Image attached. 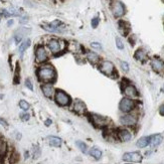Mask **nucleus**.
<instances>
[{
  "instance_id": "1",
  "label": "nucleus",
  "mask_w": 164,
  "mask_h": 164,
  "mask_svg": "<svg viewBox=\"0 0 164 164\" xmlns=\"http://www.w3.org/2000/svg\"><path fill=\"white\" fill-rule=\"evenodd\" d=\"M37 78L40 82H43L45 84H50L54 82L57 76L54 68L50 65H43L37 69L36 72Z\"/></svg>"
},
{
  "instance_id": "2",
  "label": "nucleus",
  "mask_w": 164,
  "mask_h": 164,
  "mask_svg": "<svg viewBox=\"0 0 164 164\" xmlns=\"http://www.w3.org/2000/svg\"><path fill=\"white\" fill-rule=\"evenodd\" d=\"M135 107H136V102L134 100H132L131 98L125 97L119 103V110L124 114H128L132 112L135 109Z\"/></svg>"
},
{
  "instance_id": "3",
  "label": "nucleus",
  "mask_w": 164,
  "mask_h": 164,
  "mask_svg": "<svg viewBox=\"0 0 164 164\" xmlns=\"http://www.w3.org/2000/svg\"><path fill=\"white\" fill-rule=\"evenodd\" d=\"M54 101L57 102L58 105H60V106H62V107L69 106L71 103H72L71 97H69L65 92H64V91H61V90L55 91Z\"/></svg>"
},
{
  "instance_id": "4",
  "label": "nucleus",
  "mask_w": 164,
  "mask_h": 164,
  "mask_svg": "<svg viewBox=\"0 0 164 164\" xmlns=\"http://www.w3.org/2000/svg\"><path fill=\"white\" fill-rule=\"evenodd\" d=\"M89 118L91 122H92V124L97 128H105L109 124V120L106 117L101 116L99 114H90Z\"/></svg>"
},
{
  "instance_id": "5",
  "label": "nucleus",
  "mask_w": 164,
  "mask_h": 164,
  "mask_svg": "<svg viewBox=\"0 0 164 164\" xmlns=\"http://www.w3.org/2000/svg\"><path fill=\"white\" fill-rule=\"evenodd\" d=\"M99 69L104 75L109 76H113L115 74H116L115 65L113 62L110 61H103L99 65Z\"/></svg>"
},
{
  "instance_id": "6",
  "label": "nucleus",
  "mask_w": 164,
  "mask_h": 164,
  "mask_svg": "<svg viewBox=\"0 0 164 164\" xmlns=\"http://www.w3.org/2000/svg\"><path fill=\"white\" fill-rule=\"evenodd\" d=\"M47 47L50 48V50L52 52V54H57L64 50L65 43H64V41H62L60 39H57V38H51V39L48 40Z\"/></svg>"
},
{
  "instance_id": "7",
  "label": "nucleus",
  "mask_w": 164,
  "mask_h": 164,
  "mask_svg": "<svg viewBox=\"0 0 164 164\" xmlns=\"http://www.w3.org/2000/svg\"><path fill=\"white\" fill-rule=\"evenodd\" d=\"M120 123L125 127H133L137 124V117L133 114H124L120 117Z\"/></svg>"
},
{
  "instance_id": "8",
  "label": "nucleus",
  "mask_w": 164,
  "mask_h": 164,
  "mask_svg": "<svg viewBox=\"0 0 164 164\" xmlns=\"http://www.w3.org/2000/svg\"><path fill=\"white\" fill-rule=\"evenodd\" d=\"M111 11H112L113 15L116 17V18H119L122 17L125 14V6L122 2L120 1H115L112 3V6H111Z\"/></svg>"
},
{
  "instance_id": "9",
  "label": "nucleus",
  "mask_w": 164,
  "mask_h": 164,
  "mask_svg": "<svg viewBox=\"0 0 164 164\" xmlns=\"http://www.w3.org/2000/svg\"><path fill=\"white\" fill-rule=\"evenodd\" d=\"M62 23L60 20H54L50 23L43 24V28L50 32H61L62 31Z\"/></svg>"
},
{
  "instance_id": "10",
  "label": "nucleus",
  "mask_w": 164,
  "mask_h": 164,
  "mask_svg": "<svg viewBox=\"0 0 164 164\" xmlns=\"http://www.w3.org/2000/svg\"><path fill=\"white\" fill-rule=\"evenodd\" d=\"M122 159H123L124 161L139 163V162L142 161L143 157L139 152H127V153H125V154L123 155Z\"/></svg>"
},
{
  "instance_id": "11",
  "label": "nucleus",
  "mask_w": 164,
  "mask_h": 164,
  "mask_svg": "<svg viewBox=\"0 0 164 164\" xmlns=\"http://www.w3.org/2000/svg\"><path fill=\"white\" fill-rule=\"evenodd\" d=\"M47 51L43 45H38L35 48V58L37 62H44L47 60Z\"/></svg>"
},
{
  "instance_id": "12",
  "label": "nucleus",
  "mask_w": 164,
  "mask_h": 164,
  "mask_svg": "<svg viewBox=\"0 0 164 164\" xmlns=\"http://www.w3.org/2000/svg\"><path fill=\"white\" fill-rule=\"evenodd\" d=\"M116 136L121 142H128V141H130L132 139V133L126 128L117 130Z\"/></svg>"
},
{
  "instance_id": "13",
  "label": "nucleus",
  "mask_w": 164,
  "mask_h": 164,
  "mask_svg": "<svg viewBox=\"0 0 164 164\" xmlns=\"http://www.w3.org/2000/svg\"><path fill=\"white\" fill-rule=\"evenodd\" d=\"M73 110L74 112L79 115H85L87 114V106L85 103L81 100H76L73 104Z\"/></svg>"
},
{
  "instance_id": "14",
  "label": "nucleus",
  "mask_w": 164,
  "mask_h": 164,
  "mask_svg": "<svg viewBox=\"0 0 164 164\" xmlns=\"http://www.w3.org/2000/svg\"><path fill=\"white\" fill-rule=\"evenodd\" d=\"M122 92H123V94L127 98H136L138 96L137 90H136L135 87L133 85H131V84L125 85L123 87V89H122Z\"/></svg>"
},
{
  "instance_id": "15",
  "label": "nucleus",
  "mask_w": 164,
  "mask_h": 164,
  "mask_svg": "<svg viewBox=\"0 0 164 164\" xmlns=\"http://www.w3.org/2000/svg\"><path fill=\"white\" fill-rule=\"evenodd\" d=\"M41 91H43V95L47 98H51L55 94V90L51 84H43L41 86Z\"/></svg>"
},
{
  "instance_id": "16",
  "label": "nucleus",
  "mask_w": 164,
  "mask_h": 164,
  "mask_svg": "<svg viewBox=\"0 0 164 164\" xmlns=\"http://www.w3.org/2000/svg\"><path fill=\"white\" fill-rule=\"evenodd\" d=\"M151 67L157 73H162L164 71V62L160 58H153L151 61Z\"/></svg>"
},
{
  "instance_id": "17",
  "label": "nucleus",
  "mask_w": 164,
  "mask_h": 164,
  "mask_svg": "<svg viewBox=\"0 0 164 164\" xmlns=\"http://www.w3.org/2000/svg\"><path fill=\"white\" fill-rule=\"evenodd\" d=\"M47 142L52 147H61L62 144V140L58 136H48Z\"/></svg>"
},
{
  "instance_id": "18",
  "label": "nucleus",
  "mask_w": 164,
  "mask_h": 164,
  "mask_svg": "<svg viewBox=\"0 0 164 164\" xmlns=\"http://www.w3.org/2000/svg\"><path fill=\"white\" fill-rule=\"evenodd\" d=\"M2 14L4 17H10V16H19L20 15V10L15 7H11L8 9H3Z\"/></svg>"
},
{
  "instance_id": "19",
  "label": "nucleus",
  "mask_w": 164,
  "mask_h": 164,
  "mask_svg": "<svg viewBox=\"0 0 164 164\" xmlns=\"http://www.w3.org/2000/svg\"><path fill=\"white\" fill-rule=\"evenodd\" d=\"M87 60L92 65H97L100 62V57L99 54L94 51H88L87 52Z\"/></svg>"
},
{
  "instance_id": "20",
  "label": "nucleus",
  "mask_w": 164,
  "mask_h": 164,
  "mask_svg": "<svg viewBox=\"0 0 164 164\" xmlns=\"http://www.w3.org/2000/svg\"><path fill=\"white\" fill-rule=\"evenodd\" d=\"M161 142H162V136L160 134H155V135L150 136L149 145L151 146V147H156V146H158Z\"/></svg>"
},
{
  "instance_id": "21",
  "label": "nucleus",
  "mask_w": 164,
  "mask_h": 164,
  "mask_svg": "<svg viewBox=\"0 0 164 164\" xmlns=\"http://www.w3.org/2000/svg\"><path fill=\"white\" fill-rule=\"evenodd\" d=\"M29 32V30L27 29V28H20L18 29L15 32V35H14V40H15V43H19L20 41L22 40V38L23 36L25 35V34H27Z\"/></svg>"
},
{
  "instance_id": "22",
  "label": "nucleus",
  "mask_w": 164,
  "mask_h": 164,
  "mask_svg": "<svg viewBox=\"0 0 164 164\" xmlns=\"http://www.w3.org/2000/svg\"><path fill=\"white\" fill-rule=\"evenodd\" d=\"M89 154H90V156H92L95 160H100L103 156V152H102V150H100L99 148L93 147L89 150Z\"/></svg>"
},
{
  "instance_id": "23",
  "label": "nucleus",
  "mask_w": 164,
  "mask_h": 164,
  "mask_svg": "<svg viewBox=\"0 0 164 164\" xmlns=\"http://www.w3.org/2000/svg\"><path fill=\"white\" fill-rule=\"evenodd\" d=\"M149 142H150V136H144V137H141L139 139L137 143H136V145L139 148H145L149 145Z\"/></svg>"
},
{
  "instance_id": "24",
  "label": "nucleus",
  "mask_w": 164,
  "mask_h": 164,
  "mask_svg": "<svg viewBox=\"0 0 164 164\" xmlns=\"http://www.w3.org/2000/svg\"><path fill=\"white\" fill-rule=\"evenodd\" d=\"M134 58L139 62H145L146 60H147V54H146L145 50H143L140 48V50H138L135 52Z\"/></svg>"
},
{
  "instance_id": "25",
  "label": "nucleus",
  "mask_w": 164,
  "mask_h": 164,
  "mask_svg": "<svg viewBox=\"0 0 164 164\" xmlns=\"http://www.w3.org/2000/svg\"><path fill=\"white\" fill-rule=\"evenodd\" d=\"M6 153H7V143L0 138V159H2L6 155Z\"/></svg>"
},
{
  "instance_id": "26",
  "label": "nucleus",
  "mask_w": 164,
  "mask_h": 164,
  "mask_svg": "<svg viewBox=\"0 0 164 164\" xmlns=\"http://www.w3.org/2000/svg\"><path fill=\"white\" fill-rule=\"evenodd\" d=\"M76 147H78L84 153V154H87V153H89L88 145H87L85 142H83L81 140H78V141H76Z\"/></svg>"
},
{
  "instance_id": "27",
  "label": "nucleus",
  "mask_w": 164,
  "mask_h": 164,
  "mask_svg": "<svg viewBox=\"0 0 164 164\" xmlns=\"http://www.w3.org/2000/svg\"><path fill=\"white\" fill-rule=\"evenodd\" d=\"M29 45H30V39H26V40H24L23 43L19 45V48H18V50H19V54H23V52L25 51L27 48L29 47Z\"/></svg>"
},
{
  "instance_id": "28",
  "label": "nucleus",
  "mask_w": 164,
  "mask_h": 164,
  "mask_svg": "<svg viewBox=\"0 0 164 164\" xmlns=\"http://www.w3.org/2000/svg\"><path fill=\"white\" fill-rule=\"evenodd\" d=\"M19 107H20V109L23 110V111H25V112H26L27 110H29V108H30L29 104L27 103L25 100H20L19 101Z\"/></svg>"
},
{
  "instance_id": "29",
  "label": "nucleus",
  "mask_w": 164,
  "mask_h": 164,
  "mask_svg": "<svg viewBox=\"0 0 164 164\" xmlns=\"http://www.w3.org/2000/svg\"><path fill=\"white\" fill-rule=\"evenodd\" d=\"M99 23H100L99 17H94L92 19V21H91V25H92L93 28H97L98 25H99Z\"/></svg>"
},
{
  "instance_id": "30",
  "label": "nucleus",
  "mask_w": 164,
  "mask_h": 164,
  "mask_svg": "<svg viewBox=\"0 0 164 164\" xmlns=\"http://www.w3.org/2000/svg\"><path fill=\"white\" fill-rule=\"evenodd\" d=\"M18 154L16 152H12L11 153V156H10V162L11 163H15L17 160H18Z\"/></svg>"
},
{
  "instance_id": "31",
  "label": "nucleus",
  "mask_w": 164,
  "mask_h": 164,
  "mask_svg": "<svg viewBox=\"0 0 164 164\" xmlns=\"http://www.w3.org/2000/svg\"><path fill=\"white\" fill-rule=\"evenodd\" d=\"M116 47H117V48H119V50H123L124 48L123 41H122L121 38H119V37H116Z\"/></svg>"
},
{
  "instance_id": "32",
  "label": "nucleus",
  "mask_w": 164,
  "mask_h": 164,
  "mask_svg": "<svg viewBox=\"0 0 164 164\" xmlns=\"http://www.w3.org/2000/svg\"><path fill=\"white\" fill-rule=\"evenodd\" d=\"M120 65H121V68H122V69H123L124 72H128V71H129V65H128V62L122 61V62H120Z\"/></svg>"
},
{
  "instance_id": "33",
  "label": "nucleus",
  "mask_w": 164,
  "mask_h": 164,
  "mask_svg": "<svg viewBox=\"0 0 164 164\" xmlns=\"http://www.w3.org/2000/svg\"><path fill=\"white\" fill-rule=\"evenodd\" d=\"M40 155V149L38 146H34V150H33V156L34 158H37L38 156Z\"/></svg>"
},
{
  "instance_id": "34",
  "label": "nucleus",
  "mask_w": 164,
  "mask_h": 164,
  "mask_svg": "<svg viewBox=\"0 0 164 164\" xmlns=\"http://www.w3.org/2000/svg\"><path fill=\"white\" fill-rule=\"evenodd\" d=\"M25 86H26L27 89H29L30 91H33V85H32V83H31V81L29 79L25 80Z\"/></svg>"
},
{
  "instance_id": "35",
  "label": "nucleus",
  "mask_w": 164,
  "mask_h": 164,
  "mask_svg": "<svg viewBox=\"0 0 164 164\" xmlns=\"http://www.w3.org/2000/svg\"><path fill=\"white\" fill-rule=\"evenodd\" d=\"M91 47L93 48H95V50H102V45H101L99 43H91Z\"/></svg>"
},
{
  "instance_id": "36",
  "label": "nucleus",
  "mask_w": 164,
  "mask_h": 164,
  "mask_svg": "<svg viewBox=\"0 0 164 164\" xmlns=\"http://www.w3.org/2000/svg\"><path fill=\"white\" fill-rule=\"evenodd\" d=\"M18 75H19V67H18V65H16V72H15V80H14V83L15 84H18L19 81H18Z\"/></svg>"
},
{
  "instance_id": "37",
  "label": "nucleus",
  "mask_w": 164,
  "mask_h": 164,
  "mask_svg": "<svg viewBox=\"0 0 164 164\" xmlns=\"http://www.w3.org/2000/svg\"><path fill=\"white\" fill-rule=\"evenodd\" d=\"M30 116L28 114H20V119H21L22 121H27L29 120Z\"/></svg>"
},
{
  "instance_id": "38",
  "label": "nucleus",
  "mask_w": 164,
  "mask_h": 164,
  "mask_svg": "<svg viewBox=\"0 0 164 164\" xmlns=\"http://www.w3.org/2000/svg\"><path fill=\"white\" fill-rule=\"evenodd\" d=\"M0 125L3 126V127H5V128L8 127V123L4 119H3V118H0Z\"/></svg>"
},
{
  "instance_id": "39",
  "label": "nucleus",
  "mask_w": 164,
  "mask_h": 164,
  "mask_svg": "<svg viewBox=\"0 0 164 164\" xmlns=\"http://www.w3.org/2000/svg\"><path fill=\"white\" fill-rule=\"evenodd\" d=\"M159 113H160L161 116H164V104L159 107Z\"/></svg>"
},
{
  "instance_id": "40",
  "label": "nucleus",
  "mask_w": 164,
  "mask_h": 164,
  "mask_svg": "<svg viewBox=\"0 0 164 164\" xmlns=\"http://www.w3.org/2000/svg\"><path fill=\"white\" fill-rule=\"evenodd\" d=\"M51 123H52V121L50 120V119H47V120H45V122H44V124H45V126H50L51 125Z\"/></svg>"
},
{
  "instance_id": "41",
  "label": "nucleus",
  "mask_w": 164,
  "mask_h": 164,
  "mask_svg": "<svg viewBox=\"0 0 164 164\" xmlns=\"http://www.w3.org/2000/svg\"><path fill=\"white\" fill-rule=\"evenodd\" d=\"M27 21V17H24V18L20 19V23H25Z\"/></svg>"
},
{
  "instance_id": "42",
  "label": "nucleus",
  "mask_w": 164,
  "mask_h": 164,
  "mask_svg": "<svg viewBox=\"0 0 164 164\" xmlns=\"http://www.w3.org/2000/svg\"><path fill=\"white\" fill-rule=\"evenodd\" d=\"M12 24H13V20L11 19V20H9V21H8L7 25H8V26H10V25H12Z\"/></svg>"
},
{
  "instance_id": "43",
  "label": "nucleus",
  "mask_w": 164,
  "mask_h": 164,
  "mask_svg": "<svg viewBox=\"0 0 164 164\" xmlns=\"http://www.w3.org/2000/svg\"><path fill=\"white\" fill-rule=\"evenodd\" d=\"M28 152H25V158H28Z\"/></svg>"
},
{
  "instance_id": "44",
  "label": "nucleus",
  "mask_w": 164,
  "mask_h": 164,
  "mask_svg": "<svg viewBox=\"0 0 164 164\" xmlns=\"http://www.w3.org/2000/svg\"><path fill=\"white\" fill-rule=\"evenodd\" d=\"M161 92H162V93H164V85L162 86V88H161Z\"/></svg>"
},
{
  "instance_id": "45",
  "label": "nucleus",
  "mask_w": 164,
  "mask_h": 164,
  "mask_svg": "<svg viewBox=\"0 0 164 164\" xmlns=\"http://www.w3.org/2000/svg\"><path fill=\"white\" fill-rule=\"evenodd\" d=\"M2 98H3V97H2L1 95H0V99H2Z\"/></svg>"
},
{
  "instance_id": "46",
  "label": "nucleus",
  "mask_w": 164,
  "mask_h": 164,
  "mask_svg": "<svg viewBox=\"0 0 164 164\" xmlns=\"http://www.w3.org/2000/svg\"><path fill=\"white\" fill-rule=\"evenodd\" d=\"M125 164H132V163H125Z\"/></svg>"
},
{
  "instance_id": "47",
  "label": "nucleus",
  "mask_w": 164,
  "mask_h": 164,
  "mask_svg": "<svg viewBox=\"0 0 164 164\" xmlns=\"http://www.w3.org/2000/svg\"><path fill=\"white\" fill-rule=\"evenodd\" d=\"M0 20H1V18H0Z\"/></svg>"
}]
</instances>
